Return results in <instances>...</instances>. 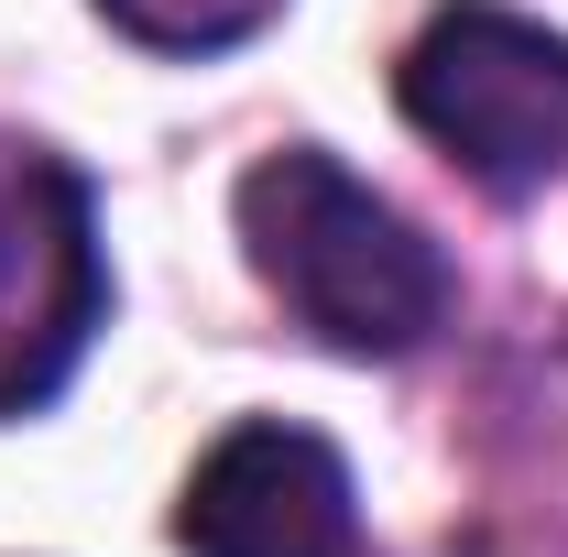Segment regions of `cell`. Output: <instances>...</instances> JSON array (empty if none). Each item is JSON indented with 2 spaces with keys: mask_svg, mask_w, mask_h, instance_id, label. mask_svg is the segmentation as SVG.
<instances>
[{
  "mask_svg": "<svg viewBox=\"0 0 568 557\" xmlns=\"http://www.w3.org/2000/svg\"><path fill=\"white\" fill-rule=\"evenodd\" d=\"M241 252L295 306V328L351 361H405L448 317V263L394 198H372L339 153L284 142L241 175Z\"/></svg>",
  "mask_w": 568,
  "mask_h": 557,
  "instance_id": "1",
  "label": "cell"
},
{
  "mask_svg": "<svg viewBox=\"0 0 568 557\" xmlns=\"http://www.w3.org/2000/svg\"><path fill=\"white\" fill-rule=\"evenodd\" d=\"M394 99L481 198H536L568 175V33L503 11V0H448L394 67Z\"/></svg>",
  "mask_w": 568,
  "mask_h": 557,
  "instance_id": "2",
  "label": "cell"
},
{
  "mask_svg": "<svg viewBox=\"0 0 568 557\" xmlns=\"http://www.w3.org/2000/svg\"><path fill=\"white\" fill-rule=\"evenodd\" d=\"M99 328H110V263L88 175L33 132H0V416L55 405Z\"/></svg>",
  "mask_w": 568,
  "mask_h": 557,
  "instance_id": "3",
  "label": "cell"
},
{
  "mask_svg": "<svg viewBox=\"0 0 568 557\" xmlns=\"http://www.w3.org/2000/svg\"><path fill=\"white\" fill-rule=\"evenodd\" d=\"M175 547L186 557H361L351 459L317 426H284V416L230 426L209 459L186 470Z\"/></svg>",
  "mask_w": 568,
  "mask_h": 557,
  "instance_id": "4",
  "label": "cell"
},
{
  "mask_svg": "<svg viewBox=\"0 0 568 557\" xmlns=\"http://www.w3.org/2000/svg\"><path fill=\"white\" fill-rule=\"evenodd\" d=\"M99 11L153 55H219V44H252L284 0H99Z\"/></svg>",
  "mask_w": 568,
  "mask_h": 557,
  "instance_id": "5",
  "label": "cell"
}]
</instances>
